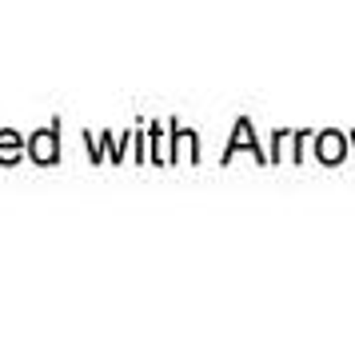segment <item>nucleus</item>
<instances>
[{
	"label": "nucleus",
	"mask_w": 355,
	"mask_h": 343,
	"mask_svg": "<svg viewBox=\"0 0 355 343\" xmlns=\"http://www.w3.org/2000/svg\"><path fill=\"white\" fill-rule=\"evenodd\" d=\"M33 156H36V160H44V164H52V160H56V140H52L49 132H44V136H36V140H33Z\"/></svg>",
	"instance_id": "nucleus-1"
},
{
	"label": "nucleus",
	"mask_w": 355,
	"mask_h": 343,
	"mask_svg": "<svg viewBox=\"0 0 355 343\" xmlns=\"http://www.w3.org/2000/svg\"><path fill=\"white\" fill-rule=\"evenodd\" d=\"M320 156L323 160H339V156H343V140H339L336 132H327L320 140Z\"/></svg>",
	"instance_id": "nucleus-2"
},
{
	"label": "nucleus",
	"mask_w": 355,
	"mask_h": 343,
	"mask_svg": "<svg viewBox=\"0 0 355 343\" xmlns=\"http://www.w3.org/2000/svg\"><path fill=\"white\" fill-rule=\"evenodd\" d=\"M20 156V144L12 132H0V160H17Z\"/></svg>",
	"instance_id": "nucleus-3"
}]
</instances>
